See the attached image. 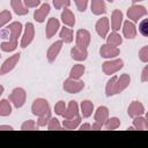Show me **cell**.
I'll list each match as a JSON object with an SVG mask.
<instances>
[{"mask_svg":"<svg viewBox=\"0 0 148 148\" xmlns=\"http://www.w3.org/2000/svg\"><path fill=\"white\" fill-rule=\"evenodd\" d=\"M22 32V24L20 22H13L7 28L1 30V38L8 39V42L1 43V50L5 52L14 51L17 46V38Z\"/></svg>","mask_w":148,"mask_h":148,"instance_id":"cell-1","label":"cell"},{"mask_svg":"<svg viewBox=\"0 0 148 148\" xmlns=\"http://www.w3.org/2000/svg\"><path fill=\"white\" fill-rule=\"evenodd\" d=\"M25 98H27V94L23 88H15L9 95V101L14 104L15 108H21L24 104Z\"/></svg>","mask_w":148,"mask_h":148,"instance_id":"cell-2","label":"cell"},{"mask_svg":"<svg viewBox=\"0 0 148 148\" xmlns=\"http://www.w3.org/2000/svg\"><path fill=\"white\" fill-rule=\"evenodd\" d=\"M84 87V83L82 81H80L79 79H73L69 77L67 80H65L64 82V90L69 92V94H76L79 91H81Z\"/></svg>","mask_w":148,"mask_h":148,"instance_id":"cell-3","label":"cell"},{"mask_svg":"<svg viewBox=\"0 0 148 148\" xmlns=\"http://www.w3.org/2000/svg\"><path fill=\"white\" fill-rule=\"evenodd\" d=\"M50 110V105H49V102L44 98H37L34 101L32 105H31V111L35 116H40L45 112H47Z\"/></svg>","mask_w":148,"mask_h":148,"instance_id":"cell-4","label":"cell"},{"mask_svg":"<svg viewBox=\"0 0 148 148\" xmlns=\"http://www.w3.org/2000/svg\"><path fill=\"white\" fill-rule=\"evenodd\" d=\"M124 61L121 59H114V60H109L103 64V72L106 75H111L116 72H118L120 68H123Z\"/></svg>","mask_w":148,"mask_h":148,"instance_id":"cell-5","label":"cell"},{"mask_svg":"<svg viewBox=\"0 0 148 148\" xmlns=\"http://www.w3.org/2000/svg\"><path fill=\"white\" fill-rule=\"evenodd\" d=\"M146 14H147V9L143 6H139V5H133L127 10V16L133 22H138L139 18L145 16Z\"/></svg>","mask_w":148,"mask_h":148,"instance_id":"cell-6","label":"cell"},{"mask_svg":"<svg viewBox=\"0 0 148 148\" xmlns=\"http://www.w3.org/2000/svg\"><path fill=\"white\" fill-rule=\"evenodd\" d=\"M34 36H35V28H34V24L28 22L25 24V29H24V34H23V37H22V40H21V47H27L34 39Z\"/></svg>","mask_w":148,"mask_h":148,"instance_id":"cell-7","label":"cell"},{"mask_svg":"<svg viewBox=\"0 0 148 148\" xmlns=\"http://www.w3.org/2000/svg\"><path fill=\"white\" fill-rule=\"evenodd\" d=\"M90 43V34L86 29H79L76 31V45L87 49Z\"/></svg>","mask_w":148,"mask_h":148,"instance_id":"cell-8","label":"cell"},{"mask_svg":"<svg viewBox=\"0 0 148 148\" xmlns=\"http://www.w3.org/2000/svg\"><path fill=\"white\" fill-rule=\"evenodd\" d=\"M20 53H15L14 56H12V57H9L2 65H1V68H0V74L1 75H3V74H6V73H8V72H10L15 66H16V64L18 62V60H20Z\"/></svg>","mask_w":148,"mask_h":148,"instance_id":"cell-9","label":"cell"},{"mask_svg":"<svg viewBox=\"0 0 148 148\" xmlns=\"http://www.w3.org/2000/svg\"><path fill=\"white\" fill-rule=\"evenodd\" d=\"M62 42H64L62 39L56 40V42L52 43L51 46L49 47L47 53H46V57H47V60H49L50 62L54 61L56 58L58 57V54H59V52H60V50H61V46H62Z\"/></svg>","mask_w":148,"mask_h":148,"instance_id":"cell-10","label":"cell"},{"mask_svg":"<svg viewBox=\"0 0 148 148\" xmlns=\"http://www.w3.org/2000/svg\"><path fill=\"white\" fill-rule=\"evenodd\" d=\"M95 28H96V32L99 35V37L106 38V35H108L109 29H110V27H109V18H108V17H102V18H99V20L96 22Z\"/></svg>","mask_w":148,"mask_h":148,"instance_id":"cell-11","label":"cell"},{"mask_svg":"<svg viewBox=\"0 0 148 148\" xmlns=\"http://www.w3.org/2000/svg\"><path fill=\"white\" fill-rule=\"evenodd\" d=\"M99 54L103 58H114L119 56V49L117 46H112L109 44H104L99 49Z\"/></svg>","mask_w":148,"mask_h":148,"instance_id":"cell-12","label":"cell"},{"mask_svg":"<svg viewBox=\"0 0 148 148\" xmlns=\"http://www.w3.org/2000/svg\"><path fill=\"white\" fill-rule=\"evenodd\" d=\"M60 28V22L56 18V17H51L47 21L46 28H45V35L46 38H51L56 35V32L58 31V29Z\"/></svg>","mask_w":148,"mask_h":148,"instance_id":"cell-13","label":"cell"},{"mask_svg":"<svg viewBox=\"0 0 148 148\" xmlns=\"http://www.w3.org/2000/svg\"><path fill=\"white\" fill-rule=\"evenodd\" d=\"M143 112H145V108H143V105H142L140 102H138V101H133V102L130 104L128 109H127V113H128V116L132 117V118L138 117V116H141V114H143Z\"/></svg>","mask_w":148,"mask_h":148,"instance_id":"cell-14","label":"cell"},{"mask_svg":"<svg viewBox=\"0 0 148 148\" xmlns=\"http://www.w3.org/2000/svg\"><path fill=\"white\" fill-rule=\"evenodd\" d=\"M49 13H50V5H49V3H43L38 9L35 10V13H34V18H35V21L42 23V22L45 21L46 15H47Z\"/></svg>","mask_w":148,"mask_h":148,"instance_id":"cell-15","label":"cell"},{"mask_svg":"<svg viewBox=\"0 0 148 148\" xmlns=\"http://www.w3.org/2000/svg\"><path fill=\"white\" fill-rule=\"evenodd\" d=\"M123 23V13L119 9H114L111 15V28L113 31H117L120 29Z\"/></svg>","mask_w":148,"mask_h":148,"instance_id":"cell-16","label":"cell"},{"mask_svg":"<svg viewBox=\"0 0 148 148\" xmlns=\"http://www.w3.org/2000/svg\"><path fill=\"white\" fill-rule=\"evenodd\" d=\"M123 34L124 37L127 39H132L136 36V29L134 23H132L131 21H125L123 24Z\"/></svg>","mask_w":148,"mask_h":148,"instance_id":"cell-17","label":"cell"},{"mask_svg":"<svg viewBox=\"0 0 148 148\" xmlns=\"http://www.w3.org/2000/svg\"><path fill=\"white\" fill-rule=\"evenodd\" d=\"M130 82H131V77H130L128 74L120 75V77H118L117 82H116V94H119L123 90H125L128 87Z\"/></svg>","mask_w":148,"mask_h":148,"instance_id":"cell-18","label":"cell"},{"mask_svg":"<svg viewBox=\"0 0 148 148\" xmlns=\"http://www.w3.org/2000/svg\"><path fill=\"white\" fill-rule=\"evenodd\" d=\"M71 56L74 60H77V61H83L87 59V56H88V52H87V49H83V47H80V46H74L72 50H71Z\"/></svg>","mask_w":148,"mask_h":148,"instance_id":"cell-19","label":"cell"},{"mask_svg":"<svg viewBox=\"0 0 148 148\" xmlns=\"http://www.w3.org/2000/svg\"><path fill=\"white\" fill-rule=\"evenodd\" d=\"M109 119V110L105 106H99L95 112V121L104 125L105 121Z\"/></svg>","mask_w":148,"mask_h":148,"instance_id":"cell-20","label":"cell"},{"mask_svg":"<svg viewBox=\"0 0 148 148\" xmlns=\"http://www.w3.org/2000/svg\"><path fill=\"white\" fill-rule=\"evenodd\" d=\"M76 116H79V105L75 101H71L69 104L67 105V109L64 112L62 117L64 118H73Z\"/></svg>","mask_w":148,"mask_h":148,"instance_id":"cell-21","label":"cell"},{"mask_svg":"<svg viewBox=\"0 0 148 148\" xmlns=\"http://www.w3.org/2000/svg\"><path fill=\"white\" fill-rule=\"evenodd\" d=\"M10 5H12V8L14 9L15 14H17V15H27L29 13V9L24 6L22 0H10Z\"/></svg>","mask_w":148,"mask_h":148,"instance_id":"cell-22","label":"cell"},{"mask_svg":"<svg viewBox=\"0 0 148 148\" xmlns=\"http://www.w3.org/2000/svg\"><path fill=\"white\" fill-rule=\"evenodd\" d=\"M106 12L103 0H91V13L95 15H102Z\"/></svg>","mask_w":148,"mask_h":148,"instance_id":"cell-23","label":"cell"},{"mask_svg":"<svg viewBox=\"0 0 148 148\" xmlns=\"http://www.w3.org/2000/svg\"><path fill=\"white\" fill-rule=\"evenodd\" d=\"M61 20H62L64 24H66L68 27H74V24H75V16H74V14L69 9H67V8L62 10Z\"/></svg>","mask_w":148,"mask_h":148,"instance_id":"cell-24","label":"cell"},{"mask_svg":"<svg viewBox=\"0 0 148 148\" xmlns=\"http://www.w3.org/2000/svg\"><path fill=\"white\" fill-rule=\"evenodd\" d=\"M80 123H81V117L76 116L73 118H64L62 125L66 130H74L80 125Z\"/></svg>","mask_w":148,"mask_h":148,"instance_id":"cell-25","label":"cell"},{"mask_svg":"<svg viewBox=\"0 0 148 148\" xmlns=\"http://www.w3.org/2000/svg\"><path fill=\"white\" fill-rule=\"evenodd\" d=\"M92 110H94V104H92V102H90V101H88V99L81 102V113H82V116H83L84 118L90 117L91 113H92Z\"/></svg>","mask_w":148,"mask_h":148,"instance_id":"cell-26","label":"cell"},{"mask_svg":"<svg viewBox=\"0 0 148 148\" xmlns=\"http://www.w3.org/2000/svg\"><path fill=\"white\" fill-rule=\"evenodd\" d=\"M123 43V38L120 37V35H118L116 31L111 32L108 37H106V44L112 45V46H119Z\"/></svg>","mask_w":148,"mask_h":148,"instance_id":"cell-27","label":"cell"},{"mask_svg":"<svg viewBox=\"0 0 148 148\" xmlns=\"http://www.w3.org/2000/svg\"><path fill=\"white\" fill-rule=\"evenodd\" d=\"M84 66L81 65V64H76L72 67L71 69V73H69V77H73V79H80L83 73H84Z\"/></svg>","mask_w":148,"mask_h":148,"instance_id":"cell-28","label":"cell"},{"mask_svg":"<svg viewBox=\"0 0 148 148\" xmlns=\"http://www.w3.org/2000/svg\"><path fill=\"white\" fill-rule=\"evenodd\" d=\"M117 76H112L109 81H108V83H106V87H105V94H106V96H113V95H116V82H117Z\"/></svg>","mask_w":148,"mask_h":148,"instance_id":"cell-29","label":"cell"},{"mask_svg":"<svg viewBox=\"0 0 148 148\" xmlns=\"http://www.w3.org/2000/svg\"><path fill=\"white\" fill-rule=\"evenodd\" d=\"M60 38L65 42V43H72L73 42V30L71 28H61L60 30Z\"/></svg>","mask_w":148,"mask_h":148,"instance_id":"cell-30","label":"cell"},{"mask_svg":"<svg viewBox=\"0 0 148 148\" xmlns=\"http://www.w3.org/2000/svg\"><path fill=\"white\" fill-rule=\"evenodd\" d=\"M12 113V106L10 103L7 99H1L0 102V116L6 117Z\"/></svg>","mask_w":148,"mask_h":148,"instance_id":"cell-31","label":"cell"},{"mask_svg":"<svg viewBox=\"0 0 148 148\" xmlns=\"http://www.w3.org/2000/svg\"><path fill=\"white\" fill-rule=\"evenodd\" d=\"M104 126H105L106 130H116V128H118V127L120 126V120H119L118 118H116V117L109 118V119L105 121Z\"/></svg>","mask_w":148,"mask_h":148,"instance_id":"cell-32","label":"cell"},{"mask_svg":"<svg viewBox=\"0 0 148 148\" xmlns=\"http://www.w3.org/2000/svg\"><path fill=\"white\" fill-rule=\"evenodd\" d=\"M50 119H51V112H50V110H49L47 112H45V113H43V114H40V116L38 117L37 125L40 126V127L46 126V124H49Z\"/></svg>","mask_w":148,"mask_h":148,"instance_id":"cell-33","label":"cell"},{"mask_svg":"<svg viewBox=\"0 0 148 148\" xmlns=\"http://www.w3.org/2000/svg\"><path fill=\"white\" fill-rule=\"evenodd\" d=\"M133 126L135 130H146V124H145V118L141 116L134 117L133 119Z\"/></svg>","mask_w":148,"mask_h":148,"instance_id":"cell-34","label":"cell"},{"mask_svg":"<svg viewBox=\"0 0 148 148\" xmlns=\"http://www.w3.org/2000/svg\"><path fill=\"white\" fill-rule=\"evenodd\" d=\"M12 20V14L8 10H2L0 13V27H3L6 23H8Z\"/></svg>","mask_w":148,"mask_h":148,"instance_id":"cell-35","label":"cell"},{"mask_svg":"<svg viewBox=\"0 0 148 148\" xmlns=\"http://www.w3.org/2000/svg\"><path fill=\"white\" fill-rule=\"evenodd\" d=\"M139 31L142 36L148 37V18H145L139 24Z\"/></svg>","mask_w":148,"mask_h":148,"instance_id":"cell-36","label":"cell"},{"mask_svg":"<svg viewBox=\"0 0 148 148\" xmlns=\"http://www.w3.org/2000/svg\"><path fill=\"white\" fill-rule=\"evenodd\" d=\"M66 109H67V106H66V104H65L64 101H59V102L54 105V112H56L57 114H59V116H62L64 112L66 111Z\"/></svg>","mask_w":148,"mask_h":148,"instance_id":"cell-37","label":"cell"},{"mask_svg":"<svg viewBox=\"0 0 148 148\" xmlns=\"http://www.w3.org/2000/svg\"><path fill=\"white\" fill-rule=\"evenodd\" d=\"M37 126H38V125H36V123H35L34 120L29 119V120H27V121H24V123L22 124L21 130H23V131H32V130H36Z\"/></svg>","mask_w":148,"mask_h":148,"instance_id":"cell-38","label":"cell"},{"mask_svg":"<svg viewBox=\"0 0 148 148\" xmlns=\"http://www.w3.org/2000/svg\"><path fill=\"white\" fill-rule=\"evenodd\" d=\"M139 58L143 62H148V46H142L139 51Z\"/></svg>","mask_w":148,"mask_h":148,"instance_id":"cell-39","label":"cell"},{"mask_svg":"<svg viewBox=\"0 0 148 148\" xmlns=\"http://www.w3.org/2000/svg\"><path fill=\"white\" fill-rule=\"evenodd\" d=\"M49 130H61V125L59 124V120L57 118H51L47 124Z\"/></svg>","mask_w":148,"mask_h":148,"instance_id":"cell-40","label":"cell"},{"mask_svg":"<svg viewBox=\"0 0 148 148\" xmlns=\"http://www.w3.org/2000/svg\"><path fill=\"white\" fill-rule=\"evenodd\" d=\"M53 5L56 9H61L62 7H68L71 5L69 0H53Z\"/></svg>","mask_w":148,"mask_h":148,"instance_id":"cell-41","label":"cell"},{"mask_svg":"<svg viewBox=\"0 0 148 148\" xmlns=\"http://www.w3.org/2000/svg\"><path fill=\"white\" fill-rule=\"evenodd\" d=\"M76 3V7L80 12H84L87 9V5H88V0H74Z\"/></svg>","mask_w":148,"mask_h":148,"instance_id":"cell-42","label":"cell"},{"mask_svg":"<svg viewBox=\"0 0 148 148\" xmlns=\"http://www.w3.org/2000/svg\"><path fill=\"white\" fill-rule=\"evenodd\" d=\"M23 3L27 8H34L40 3V0H23Z\"/></svg>","mask_w":148,"mask_h":148,"instance_id":"cell-43","label":"cell"},{"mask_svg":"<svg viewBox=\"0 0 148 148\" xmlns=\"http://www.w3.org/2000/svg\"><path fill=\"white\" fill-rule=\"evenodd\" d=\"M141 81L142 82H147L148 81V65L145 66V68L141 72Z\"/></svg>","mask_w":148,"mask_h":148,"instance_id":"cell-44","label":"cell"},{"mask_svg":"<svg viewBox=\"0 0 148 148\" xmlns=\"http://www.w3.org/2000/svg\"><path fill=\"white\" fill-rule=\"evenodd\" d=\"M102 124H99V123H97V121H95L94 124H92V126H91V128L92 130H101L102 128Z\"/></svg>","mask_w":148,"mask_h":148,"instance_id":"cell-45","label":"cell"},{"mask_svg":"<svg viewBox=\"0 0 148 148\" xmlns=\"http://www.w3.org/2000/svg\"><path fill=\"white\" fill-rule=\"evenodd\" d=\"M80 130H91V125L90 124H83V125H81L80 126Z\"/></svg>","mask_w":148,"mask_h":148,"instance_id":"cell-46","label":"cell"},{"mask_svg":"<svg viewBox=\"0 0 148 148\" xmlns=\"http://www.w3.org/2000/svg\"><path fill=\"white\" fill-rule=\"evenodd\" d=\"M0 130H13L12 126H6V125H0Z\"/></svg>","mask_w":148,"mask_h":148,"instance_id":"cell-47","label":"cell"},{"mask_svg":"<svg viewBox=\"0 0 148 148\" xmlns=\"http://www.w3.org/2000/svg\"><path fill=\"white\" fill-rule=\"evenodd\" d=\"M145 124H146V130H148V112L146 113V117H145Z\"/></svg>","mask_w":148,"mask_h":148,"instance_id":"cell-48","label":"cell"},{"mask_svg":"<svg viewBox=\"0 0 148 148\" xmlns=\"http://www.w3.org/2000/svg\"><path fill=\"white\" fill-rule=\"evenodd\" d=\"M139 1H142V0H132L133 3H136V2H139Z\"/></svg>","mask_w":148,"mask_h":148,"instance_id":"cell-49","label":"cell"},{"mask_svg":"<svg viewBox=\"0 0 148 148\" xmlns=\"http://www.w3.org/2000/svg\"><path fill=\"white\" fill-rule=\"evenodd\" d=\"M3 92V87L1 86V88H0V94H2Z\"/></svg>","mask_w":148,"mask_h":148,"instance_id":"cell-50","label":"cell"},{"mask_svg":"<svg viewBox=\"0 0 148 148\" xmlns=\"http://www.w3.org/2000/svg\"><path fill=\"white\" fill-rule=\"evenodd\" d=\"M106 1H109V2H113V0H106Z\"/></svg>","mask_w":148,"mask_h":148,"instance_id":"cell-51","label":"cell"}]
</instances>
